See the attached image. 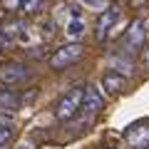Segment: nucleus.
I'll return each mask as SVG.
<instances>
[{"mask_svg": "<svg viewBox=\"0 0 149 149\" xmlns=\"http://www.w3.org/2000/svg\"><path fill=\"white\" fill-rule=\"evenodd\" d=\"M82 100H85V87H72V90H67L62 97L57 100V104H55V117L60 119V122H67V119H72L77 112L82 109Z\"/></svg>", "mask_w": 149, "mask_h": 149, "instance_id": "1", "label": "nucleus"}, {"mask_svg": "<svg viewBox=\"0 0 149 149\" xmlns=\"http://www.w3.org/2000/svg\"><path fill=\"white\" fill-rule=\"evenodd\" d=\"M30 77V67L25 62H17V60H10V62L0 65V82L3 85H20Z\"/></svg>", "mask_w": 149, "mask_h": 149, "instance_id": "2", "label": "nucleus"}, {"mask_svg": "<svg viewBox=\"0 0 149 149\" xmlns=\"http://www.w3.org/2000/svg\"><path fill=\"white\" fill-rule=\"evenodd\" d=\"M80 57H82V45L80 42H70V45H65V47L55 50V55L50 57V65H52L55 70H65L67 65L77 62Z\"/></svg>", "mask_w": 149, "mask_h": 149, "instance_id": "3", "label": "nucleus"}, {"mask_svg": "<svg viewBox=\"0 0 149 149\" xmlns=\"http://www.w3.org/2000/svg\"><path fill=\"white\" fill-rule=\"evenodd\" d=\"M124 139L132 149H149V122H139L124 132Z\"/></svg>", "mask_w": 149, "mask_h": 149, "instance_id": "4", "label": "nucleus"}, {"mask_svg": "<svg viewBox=\"0 0 149 149\" xmlns=\"http://www.w3.org/2000/svg\"><path fill=\"white\" fill-rule=\"evenodd\" d=\"M144 35H147V30H144V22H142V20H134L132 25H129V30L124 32L122 45L129 50V52H137V50L142 47V42H144Z\"/></svg>", "mask_w": 149, "mask_h": 149, "instance_id": "5", "label": "nucleus"}, {"mask_svg": "<svg viewBox=\"0 0 149 149\" xmlns=\"http://www.w3.org/2000/svg\"><path fill=\"white\" fill-rule=\"evenodd\" d=\"M117 20H119V10H117V8H107V10H102L100 17H97V27H95V30H97L95 32L97 40H104L107 32L117 25Z\"/></svg>", "mask_w": 149, "mask_h": 149, "instance_id": "6", "label": "nucleus"}, {"mask_svg": "<svg viewBox=\"0 0 149 149\" xmlns=\"http://www.w3.org/2000/svg\"><path fill=\"white\" fill-rule=\"evenodd\" d=\"M104 107V97L100 95V90H95V85L85 87V100H82V109H85L87 117H95L97 112Z\"/></svg>", "mask_w": 149, "mask_h": 149, "instance_id": "7", "label": "nucleus"}, {"mask_svg": "<svg viewBox=\"0 0 149 149\" xmlns=\"http://www.w3.org/2000/svg\"><path fill=\"white\" fill-rule=\"evenodd\" d=\"M0 32L8 37V40H20V42H27L30 40V35H27V25L22 20H10L5 22V25L0 27Z\"/></svg>", "mask_w": 149, "mask_h": 149, "instance_id": "8", "label": "nucleus"}, {"mask_svg": "<svg viewBox=\"0 0 149 149\" xmlns=\"http://www.w3.org/2000/svg\"><path fill=\"white\" fill-rule=\"evenodd\" d=\"M124 85H127V80H124V74H122V72H114V70H109V72L102 74V87H104L109 95H117V92H122Z\"/></svg>", "mask_w": 149, "mask_h": 149, "instance_id": "9", "label": "nucleus"}, {"mask_svg": "<svg viewBox=\"0 0 149 149\" xmlns=\"http://www.w3.org/2000/svg\"><path fill=\"white\" fill-rule=\"evenodd\" d=\"M65 32H67L70 40H80V37L85 35V22H82V17H70Z\"/></svg>", "mask_w": 149, "mask_h": 149, "instance_id": "10", "label": "nucleus"}, {"mask_svg": "<svg viewBox=\"0 0 149 149\" xmlns=\"http://www.w3.org/2000/svg\"><path fill=\"white\" fill-rule=\"evenodd\" d=\"M17 95L15 92H8V90H0V109H15L17 107Z\"/></svg>", "mask_w": 149, "mask_h": 149, "instance_id": "11", "label": "nucleus"}, {"mask_svg": "<svg viewBox=\"0 0 149 149\" xmlns=\"http://www.w3.org/2000/svg\"><path fill=\"white\" fill-rule=\"evenodd\" d=\"M40 3H42V0H22V5H20V10H22V13H27V15H30V13H35L37 8H40Z\"/></svg>", "mask_w": 149, "mask_h": 149, "instance_id": "12", "label": "nucleus"}, {"mask_svg": "<svg viewBox=\"0 0 149 149\" xmlns=\"http://www.w3.org/2000/svg\"><path fill=\"white\" fill-rule=\"evenodd\" d=\"M87 8H95V10H107V0H80Z\"/></svg>", "mask_w": 149, "mask_h": 149, "instance_id": "13", "label": "nucleus"}, {"mask_svg": "<svg viewBox=\"0 0 149 149\" xmlns=\"http://www.w3.org/2000/svg\"><path fill=\"white\" fill-rule=\"evenodd\" d=\"M10 137H13V132H10V129H8V127H0V147L10 142Z\"/></svg>", "mask_w": 149, "mask_h": 149, "instance_id": "14", "label": "nucleus"}, {"mask_svg": "<svg viewBox=\"0 0 149 149\" xmlns=\"http://www.w3.org/2000/svg\"><path fill=\"white\" fill-rule=\"evenodd\" d=\"M22 5V0H3V8L5 10H15V8Z\"/></svg>", "mask_w": 149, "mask_h": 149, "instance_id": "15", "label": "nucleus"}, {"mask_svg": "<svg viewBox=\"0 0 149 149\" xmlns=\"http://www.w3.org/2000/svg\"><path fill=\"white\" fill-rule=\"evenodd\" d=\"M17 149H35V147H32L30 142H22V144H17Z\"/></svg>", "mask_w": 149, "mask_h": 149, "instance_id": "16", "label": "nucleus"}, {"mask_svg": "<svg viewBox=\"0 0 149 149\" xmlns=\"http://www.w3.org/2000/svg\"><path fill=\"white\" fill-rule=\"evenodd\" d=\"M144 62L149 65V47H147V52H144Z\"/></svg>", "mask_w": 149, "mask_h": 149, "instance_id": "17", "label": "nucleus"}, {"mask_svg": "<svg viewBox=\"0 0 149 149\" xmlns=\"http://www.w3.org/2000/svg\"><path fill=\"white\" fill-rule=\"evenodd\" d=\"M147 35H149V27H147Z\"/></svg>", "mask_w": 149, "mask_h": 149, "instance_id": "18", "label": "nucleus"}, {"mask_svg": "<svg viewBox=\"0 0 149 149\" xmlns=\"http://www.w3.org/2000/svg\"><path fill=\"white\" fill-rule=\"evenodd\" d=\"M107 149H114V147H107Z\"/></svg>", "mask_w": 149, "mask_h": 149, "instance_id": "19", "label": "nucleus"}]
</instances>
